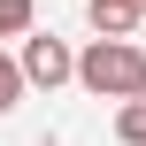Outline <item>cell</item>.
<instances>
[{
    "label": "cell",
    "instance_id": "obj_1",
    "mask_svg": "<svg viewBox=\"0 0 146 146\" xmlns=\"http://www.w3.org/2000/svg\"><path fill=\"white\" fill-rule=\"evenodd\" d=\"M77 85L100 92V100H139V92H146V46L115 38V31H100V38L77 54Z\"/></svg>",
    "mask_w": 146,
    "mask_h": 146
},
{
    "label": "cell",
    "instance_id": "obj_2",
    "mask_svg": "<svg viewBox=\"0 0 146 146\" xmlns=\"http://www.w3.org/2000/svg\"><path fill=\"white\" fill-rule=\"evenodd\" d=\"M23 77L54 92V85H69V77H77V54H69L62 38H46V31H23Z\"/></svg>",
    "mask_w": 146,
    "mask_h": 146
},
{
    "label": "cell",
    "instance_id": "obj_3",
    "mask_svg": "<svg viewBox=\"0 0 146 146\" xmlns=\"http://www.w3.org/2000/svg\"><path fill=\"white\" fill-rule=\"evenodd\" d=\"M85 15H92V31H115V38H123L146 15V0H85Z\"/></svg>",
    "mask_w": 146,
    "mask_h": 146
},
{
    "label": "cell",
    "instance_id": "obj_4",
    "mask_svg": "<svg viewBox=\"0 0 146 146\" xmlns=\"http://www.w3.org/2000/svg\"><path fill=\"white\" fill-rule=\"evenodd\" d=\"M115 139H123V146H146V92H139V100H123V115H115Z\"/></svg>",
    "mask_w": 146,
    "mask_h": 146
},
{
    "label": "cell",
    "instance_id": "obj_5",
    "mask_svg": "<svg viewBox=\"0 0 146 146\" xmlns=\"http://www.w3.org/2000/svg\"><path fill=\"white\" fill-rule=\"evenodd\" d=\"M31 15H38L31 0H0V38H23V31H31Z\"/></svg>",
    "mask_w": 146,
    "mask_h": 146
},
{
    "label": "cell",
    "instance_id": "obj_6",
    "mask_svg": "<svg viewBox=\"0 0 146 146\" xmlns=\"http://www.w3.org/2000/svg\"><path fill=\"white\" fill-rule=\"evenodd\" d=\"M23 85H31V77H23V62H8V54H0V115L23 100Z\"/></svg>",
    "mask_w": 146,
    "mask_h": 146
}]
</instances>
